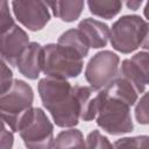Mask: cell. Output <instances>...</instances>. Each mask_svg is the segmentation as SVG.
Masks as SVG:
<instances>
[{"mask_svg":"<svg viewBox=\"0 0 149 149\" xmlns=\"http://www.w3.org/2000/svg\"><path fill=\"white\" fill-rule=\"evenodd\" d=\"M37 90L44 108L50 113L56 126L72 128L78 125L79 104L73 86L66 79L44 77L38 81Z\"/></svg>","mask_w":149,"mask_h":149,"instance_id":"obj_1","label":"cell"},{"mask_svg":"<svg viewBox=\"0 0 149 149\" xmlns=\"http://www.w3.org/2000/svg\"><path fill=\"white\" fill-rule=\"evenodd\" d=\"M130 107L123 99L109 95L100 90V104L95 118L97 125L111 135L130 133L134 129Z\"/></svg>","mask_w":149,"mask_h":149,"instance_id":"obj_2","label":"cell"},{"mask_svg":"<svg viewBox=\"0 0 149 149\" xmlns=\"http://www.w3.org/2000/svg\"><path fill=\"white\" fill-rule=\"evenodd\" d=\"M84 66L83 57L76 51L58 43L43 45V69L45 77L61 79L76 78Z\"/></svg>","mask_w":149,"mask_h":149,"instance_id":"obj_3","label":"cell"},{"mask_svg":"<svg viewBox=\"0 0 149 149\" xmlns=\"http://www.w3.org/2000/svg\"><path fill=\"white\" fill-rule=\"evenodd\" d=\"M17 132L27 149L54 148V126L42 108H30L21 119Z\"/></svg>","mask_w":149,"mask_h":149,"instance_id":"obj_4","label":"cell"},{"mask_svg":"<svg viewBox=\"0 0 149 149\" xmlns=\"http://www.w3.org/2000/svg\"><path fill=\"white\" fill-rule=\"evenodd\" d=\"M34 92L29 84L21 79H14L12 87L1 94L0 112L2 121L13 132H17L23 115L33 108Z\"/></svg>","mask_w":149,"mask_h":149,"instance_id":"obj_5","label":"cell"},{"mask_svg":"<svg viewBox=\"0 0 149 149\" xmlns=\"http://www.w3.org/2000/svg\"><path fill=\"white\" fill-rule=\"evenodd\" d=\"M148 23L139 15H123L111 28L109 41L116 51L130 54L141 47Z\"/></svg>","mask_w":149,"mask_h":149,"instance_id":"obj_6","label":"cell"},{"mask_svg":"<svg viewBox=\"0 0 149 149\" xmlns=\"http://www.w3.org/2000/svg\"><path fill=\"white\" fill-rule=\"evenodd\" d=\"M119 56L109 50L97 52L85 69V78L90 86L97 91L106 87L119 74Z\"/></svg>","mask_w":149,"mask_h":149,"instance_id":"obj_7","label":"cell"},{"mask_svg":"<svg viewBox=\"0 0 149 149\" xmlns=\"http://www.w3.org/2000/svg\"><path fill=\"white\" fill-rule=\"evenodd\" d=\"M12 8L19 22L31 31L41 30L50 20L49 7L44 1H13Z\"/></svg>","mask_w":149,"mask_h":149,"instance_id":"obj_8","label":"cell"},{"mask_svg":"<svg viewBox=\"0 0 149 149\" xmlns=\"http://www.w3.org/2000/svg\"><path fill=\"white\" fill-rule=\"evenodd\" d=\"M29 44L30 42L27 33L17 24H14L10 29L1 34L0 37L1 61L6 62L8 65L16 66L21 55Z\"/></svg>","mask_w":149,"mask_h":149,"instance_id":"obj_9","label":"cell"},{"mask_svg":"<svg viewBox=\"0 0 149 149\" xmlns=\"http://www.w3.org/2000/svg\"><path fill=\"white\" fill-rule=\"evenodd\" d=\"M119 74L126 77L137 90L139 94L144 92L149 85V52L140 51L130 59H125L119 69Z\"/></svg>","mask_w":149,"mask_h":149,"instance_id":"obj_10","label":"cell"},{"mask_svg":"<svg viewBox=\"0 0 149 149\" xmlns=\"http://www.w3.org/2000/svg\"><path fill=\"white\" fill-rule=\"evenodd\" d=\"M17 69L26 78L35 80L43 69V47L37 42H30L17 62Z\"/></svg>","mask_w":149,"mask_h":149,"instance_id":"obj_11","label":"cell"},{"mask_svg":"<svg viewBox=\"0 0 149 149\" xmlns=\"http://www.w3.org/2000/svg\"><path fill=\"white\" fill-rule=\"evenodd\" d=\"M80 111V119L84 121H92L97 118L99 104H100V91L85 85L73 86Z\"/></svg>","mask_w":149,"mask_h":149,"instance_id":"obj_12","label":"cell"},{"mask_svg":"<svg viewBox=\"0 0 149 149\" xmlns=\"http://www.w3.org/2000/svg\"><path fill=\"white\" fill-rule=\"evenodd\" d=\"M78 29L84 34L86 37L90 48L99 49L106 47L108 40H109V33L111 29L108 26L99 20L86 17L81 20L78 24Z\"/></svg>","mask_w":149,"mask_h":149,"instance_id":"obj_13","label":"cell"},{"mask_svg":"<svg viewBox=\"0 0 149 149\" xmlns=\"http://www.w3.org/2000/svg\"><path fill=\"white\" fill-rule=\"evenodd\" d=\"M48 7L52 10V14L61 19L64 22H73L76 21L84 8V1L81 0H73V1H47Z\"/></svg>","mask_w":149,"mask_h":149,"instance_id":"obj_14","label":"cell"},{"mask_svg":"<svg viewBox=\"0 0 149 149\" xmlns=\"http://www.w3.org/2000/svg\"><path fill=\"white\" fill-rule=\"evenodd\" d=\"M58 44L66 47L73 51H76L78 55H80L83 58L87 56L90 50V44L84 36V34L77 28V29H69L64 31L57 41Z\"/></svg>","mask_w":149,"mask_h":149,"instance_id":"obj_15","label":"cell"},{"mask_svg":"<svg viewBox=\"0 0 149 149\" xmlns=\"http://www.w3.org/2000/svg\"><path fill=\"white\" fill-rule=\"evenodd\" d=\"M86 140L80 130L76 128H70L61 132L54 144V149H85Z\"/></svg>","mask_w":149,"mask_h":149,"instance_id":"obj_16","label":"cell"},{"mask_svg":"<svg viewBox=\"0 0 149 149\" xmlns=\"http://www.w3.org/2000/svg\"><path fill=\"white\" fill-rule=\"evenodd\" d=\"M87 6L93 15L109 20L119 14L122 2L118 0H90L87 1Z\"/></svg>","mask_w":149,"mask_h":149,"instance_id":"obj_17","label":"cell"},{"mask_svg":"<svg viewBox=\"0 0 149 149\" xmlns=\"http://www.w3.org/2000/svg\"><path fill=\"white\" fill-rule=\"evenodd\" d=\"M113 149H149V136L139 135L119 139L113 143Z\"/></svg>","mask_w":149,"mask_h":149,"instance_id":"obj_18","label":"cell"},{"mask_svg":"<svg viewBox=\"0 0 149 149\" xmlns=\"http://www.w3.org/2000/svg\"><path fill=\"white\" fill-rule=\"evenodd\" d=\"M85 149H113V144L99 130H93L86 137Z\"/></svg>","mask_w":149,"mask_h":149,"instance_id":"obj_19","label":"cell"},{"mask_svg":"<svg viewBox=\"0 0 149 149\" xmlns=\"http://www.w3.org/2000/svg\"><path fill=\"white\" fill-rule=\"evenodd\" d=\"M134 114L140 125H149V92L144 93L136 102Z\"/></svg>","mask_w":149,"mask_h":149,"instance_id":"obj_20","label":"cell"},{"mask_svg":"<svg viewBox=\"0 0 149 149\" xmlns=\"http://www.w3.org/2000/svg\"><path fill=\"white\" fill-rule=\"evenodd\" d=\"M14 19L9 12L8 2L7 1H1L0 2V30L1 34L7 31L14 26Z\"/></svg>","mask_w":149,"mask_h":149,"instance_id":"obj_21","label":"cell"},{"mask_svg":"<svg viewBox=\"0 0 149 149\" xmlns=\"http://www.w3.org/2000/svg\"><path fill=\"white\" fill-rule=\"evenodd\" d=\"M14 83L13 79V72L9 69L8 64L3 61H1V94L7 92Z\"/></svg>","mask_w":149,"mask_h":149,"instance_id":"obj_22","label":"cell"},{"mask_svg":"<svg viewBox=\"0 0 149 149\" xmlns=\"http://www.w3.org/2000/svg\"><path fill=\"white\" fill-rule=\"evenodd\" d=\"M8 126L2 121V130H1V149H12L14 143L13 133L7 128Z\"/></svg>","mask_w":149,"mask_h":149,"instance_id":"obj_23","label":"cell"},{"mask_svg":"<svg viewBox=\"0 0 149 149\" xmlns=\"http://www.w3.org/2000/svg\"><path fill=\"white\" fill-rule=\"evenodd\" d=\"M142 3H143L142 0H132V1H127V2H126L127 7L130 8V9H133V10L139 9V7H140Z\"/></svg>","mask_w":149,"mask_h":149,"instance_id":"obj_24","label":"cell"},{"mask_svg":"<svg viewBox=\"0 0 149 149\" xmlns=\"http://www.w3.org/2000/svg\"><path fill=\"white\" fill-rule=\"evenodd\" d=\"M141 47L146 50H149V23H148V27H147V31H146V35H144V38L142 41V44Z\"/></svg>","mask_w":149,"mask_h":149,"instance_id":"obj_25","label":"cell"},{"mask_svg":"<svg viewBox=\"0 0 149 149\" xmlns=\"http://www.w3.org/2000/svg\"><path fill=\"white\" fill-rule=\"evenodd\" d=\"M143 14H144V16H146V19H148L149 20V1L146 3V6H144V9H143Z\"/></svg>","mask_w":149,"mask_h":149,"instance_id":"obj_26","label":"cell"}]
</instances>
